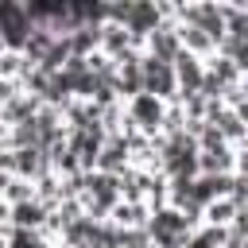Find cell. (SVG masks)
Returning a JSON list of instances; mask_svg holds the SVG:
<instances>
[{"instance_id":"1","label":"cell","mask_w":248,"mask_h":248,"mask_svg":"<svg viewBox=\"0 0 248 248\" xmlns=\"http://www.w3.org/2000/svg\"><path fill=\"white\" fill-rule=\"evenodd\" d=\"M167 101H159V97H151V93H140V97H132V101H124V116H128V132H136V136H147V140H155L159 132H163V124H167Z\"/></svg>"},{"instance_id":"2","label":"cell","mask_w":248,"mask_h":248,"mask_svg":"<svg viewBox=\"0 0 248 248\" xmlns=\"http://www.w3.org/2000/svg\"><path fill=\"white\" fill-rule=\"evenodd\" d=\"M143 93H151V97L174 105V101H178V78H174V66L143 54Z\"/></svg>"},{"instance_id":"3","label":"cell","mask_w":248,"mask_h":248,"mask_svg":"<svg viewBox=\"0 0 248 248\" xmlns=\"http://www.w3.org/2000/svg\"><path fill=\"white\" fill-rule=\"evenodd\" d=\"M136 50H143V46L136 43V35H132L128 27H120V23H101V54H105V58L120 62V58H128V54H136Z\"/></svg>"},{"instance_id":"4","label":"cell","mask_w":248,"mask_h":248,"mask_svg":"<svg viewBox=\"0 0 248 248\" xmlns=\"http://www.w3.org/2000/svg\"><path fill=\"white\" fill-rule=\"evenodd\" d=\"M174 78H178V97H194V93H202V81H205V62L182 50V54L174 58Z\"/></svg>"},{"instance_id":"5","label":"cell","mask_w":248,"mask_h":248,"mask_svg":"<svg viewBox=\"0 0 248 248\" xmlns=\"http://www.w3.org/2000/svg\"><path fill=\"white\" fill-rule=\"evenodd\" d=\"M143 54H147V58H159V62H170V66H174V58L182 54V43H178V31H174V23H163L155 35H147V43H143Z\"/></svg>"},{"instance_id":"6","label":"cell","mask_w":248,"mask_h":248,"mask_svg":"<svg viewBox=\"0 0 248 248\" xmlns=\"http://www.w3.org/2000/svg\"><path fill=\"white\" fill-rule=\"evenodd\" d=\"M232 221H236V202L232 198H217L202 213V225H209V229H232Z\"/></svg>"},{"instance_id":"7","label":"cell","mask_w":248,"mask_h":248,"mask_svg":"<svg viewBox=\"0 0 248 248\" xmlns=\"http://www.w3.org/2000/svg\"><path fill=\"white\" fill-rule=\"evenodd\" d=\"M8 205H23V202H35L39 194H35V182H27V178H12L8 186H4V194H0Z\"/></svg>"}]
</instances>
